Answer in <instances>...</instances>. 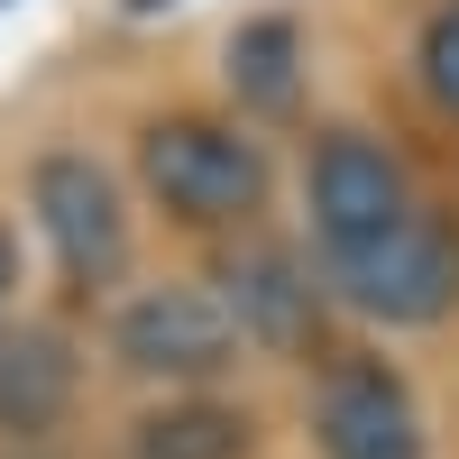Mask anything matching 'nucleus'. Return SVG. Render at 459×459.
<instances>
[{
	"label": "nucleus",
	"mask_w": 459,
	"mask_h": 459,
	"mask_svg": "<svg viewBox=\"0 0 459 459\" xmlns=\"http://www.w3.org/2000/svg\"><path fill=\"white\" fill-rule=\"evenodd\" d=\"M138 166H147V194H157L175 221H248L266 203V157H257V138L239 129H212V120H157L138 147Z\"/></svg>",
	"instance_id": "f257e3e1"
},
{
	"label": "nucleus",
	"mask_w": 459,
	"mask_h": 459,
	"mask_svg": "<svg viewBox=\"0 0 459 459\" xmlns=\"http://www.w3.org/2000/svg\"><path fill=\"white\" fill-rule=\"evenodd\" d=\"M331 276H340V294H350L368 322H441L459 303V239L441 221L404 212L395 230H377V239L331 248Z\"/></svg>",
	"instance_id": "f03ea898"
},
{
	"label": "nucleus",
	"mask_w": 459,
	"mask_h": 459,
	"mask_svg": "<svg viewBox=\"0 0 459 459\" xmlns=\"http://www.w3.org/2000/svg\"><path fill=\"white\" fill-rule=\"evenodd\" d=\"M120 359L138 377H221L239 359V313L203 285H157L120 313Z\"/></svg>",
	"instance_id": "7ed1b4c3"
},
{
	"label": "nucleus",
	"mask_w": 459,
	"mask_h": 459,
	"mask_svg": "<svg viewBox=\"0 0 459 459\" xmlns=\"http://www.w3.org/2000/svg\"><path fill=\"white\" fill-rule=\"evenodd\" d=\"M37 221H47L65 276H83V285L120 276L129 221H120V194H110V175L92 157H47V166H37Z\"/></svg>",
	"instance_id": "20e7f679"
},
{
	"label": "nucleus",
	"mask_w": 459,
	"mask_h": 459,
	"mask_svg": "<svg viewBox=\"0 0 459 459\" xmlns=\"http://www.w3.org/2000/svg\"><path fill=\"white\" fill-rule=\"evenodd\" d=\"M404 212H413V194H404V166L386 157V147L331 138L322 157H313V230H322L331 248L377 239V230H395Z\"/></svg>",
	"instance_id": "39448f33"
},
{
	"label": "nucleus",
	"mask_w": 459,
	"mask_h": 459,
	"mask_svg": "<svg viewBox=\"0 0 459 459\" xmlns=\"http://www.w3.org/2000/svg\"><path fill=\"white\" fill-rule=\"evenodd\" d=\"M313 432L331 459H423V423H413V395L386 368H331V386L313 404Z\"/></svg>",
	"instance_id": "423d86ee"
},
{
	"label": "nucleus",
	"mask_w": 459,
	"mask_h": 459,
	"mask_svg": "<svg viewBox=\"0 0 459 459\" xmlns=\"http://www.w3.org/2000/svg\"><path fill=\"white\" fill-rule=\"evenodd\" d=\"M74 404V359L47 322H19L0 331V423L10 432H47L56 413Z\"/></svg>",
	"instance_id": "0eeeda50"
},
{
	"label": "nucleus",
	"mask_w": 459,
	"mask_h": 459,
	"mask_svg": "<svg viewBox=\"0 0 459 459\" xmlns=\"http://www.w3.org/2000/svg\"><path fill=\"white\" fill-rule=\"evenodd\" d=\"M230 313H239V331H257V340H276V350H294V340L313 331V285H303L294 257L257 248V257L230 266Z\"/></svg>",
	"instance_id": "6e6552de"
},
{
	"label": "nucleus",
	"mask_w": 459,
	"mask_h": 459,
	"mask_svg": "<svg viewBox=\"0 0 459 459\" xmlns=\"http://www.w3.org/2000/svg\"><path fill=\"white\" fill-rule=\"evenodd\" d=\"M248 423L230 404H166L138 423V459H239Z\"/></svg>",
	"instance_id": "1a4fd4ad"
},
{
	"label": "nucleus",
	"mask_w": 459,
	"mask_h": 459,
	"mask_svg": "<svg viewBox=\"0 0 459 459\" xmlns=\"http://www.w3.org/2000/svg\"><path fill=\"white\" fill-rule=\"evenodd\" d=\"M294 28L285 19H266V28H248L239 37V47H230V74H239V92L248 101H266V110H276V101H294Z\"/></svg>",
	"instance_id": "9d476101"
},
{
	"label": "nucleus",
	"mask_w": 459,
	"mask_h": 459,
	"mask_svg": "<svg viewBox=\"0 0 459 459\" xmlns=\"http://www.w3.org/2000/svg\"><path fill=\"white\" fill-rule=\"evenodd\" d=\"M423 83H432V101H441V110H459V0L423 28Z\"/></svg>",
	"instance_id": "9b49d317"
},
{
	"label": "nucleus",
	"mask_w": 459,
	"mask_h": 459,
	"mask_svg": "<svg viewBox=\"0 0 459 459\" xmlns=\"http://www.w3.org/2000/svg\"><path fill=\"white\" fill-rule=\"evenodd\" d=\"M0 285H10V239H0Z\"/></svg>",
	"instance_id": "f8f14e48"
}]
</instances>
